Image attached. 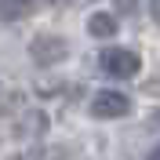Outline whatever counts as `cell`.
Returning a JSON list of instances; mask_svg holds the SVG:
<instances>
[{"instance_id":"cell-6","label":"cell","mask_w":160,"mask_h":160,"mask_svg":"<svg viewBox=\"0 0 160 160\" xmlns=\"http://www.w3.org/2000/svg\"><path fill=\"white\" fill-rule=\"evenodd\" d=\"M11 160H48V153H44V146H33V149L18 153V157H11Z\"/></svg>"},{"instance_id":"cell-8","label":"cell","mask_w":160,"mask_h":160,"mask_svg":"<svg viewBox=\"0 0 160 160\" xmlns=\"http://www.w3.org/2000/svg\"><path fill=\"white\" fill-rule=\"evenodd\" d=\"M149 15H153V22L160 26V0H149Z\"/></svg>"},{"instance_id":"cell-3","label":"cell","mask_w":160,"mask_h":160,"mask_svg":"<svg viewBox=\"0 0 160 160\" xmlns=\"http://www.w3.org/2000/svg\"><path fill=\"white\" fill-rule=\"evenodd\" d=\"M128 109H131V102H128V95L124 91H98L95 98H91V113L98 120H120V117H128Z\"/></svg>"},{"instance_id":"cell-2","label":"cell","mask_w":160,"mask_h":160,"mask_svg":"<svg viewBox=\"0 0 160 160\" xmlns=\"http://www.w3.org/2000/svg\"><path fill=\"white\" fill-rule=\"evenodd\" d=\"M66 55H69V44L62 37H55V33H40L29 44V58L37 62V66H55V62H62Z\"/></svg>"},{"instance_id":"cell-1","label":"cell","mask_w":160,"mask_h":160,"mask_svg":"<svg viewBox=\"0 0 160 160\" xmlns=\"http://www.w3.org/2000/svg\"><path fill=\"white\" fill-rule=\"evenodd\" d=\"M98 66L109 73V77L128 80V77H135V73L142 69V58L135 55V51H128V48H109V51L98 55Z\"/></svg>"},{"instance_id":"cell-5","label":"cell","mask_w":160,"mask_h":160,"mask_svg":"<svg viewBox=\"0 0 160 160\" xmlns=\"http://www.w3.org/2000/svg\"><path fill=\"white\" fill-rule=\"evenodd\" d=\"M88 33H91V37L109 40L113 33H117V18H113V15H106V11H95V15L88 18Z\"/></svg>"},{"instance_id":"cell-4","label":"cell","mask_w":160,"mask_h":160,"mask_svg":"<svg viewBox=\"0 0 160 160\" xmlns=\"http://www.w3.org/2000/svg\"><path fill=\"white\" fill-rule=\"evenodd\" d=\"M33 11H37V0H0V18H4V22L29 18Z\"/></svg>"},{"instance_id":"cell-7","label":"cell","mask_w":160,"mask_h":160,"mask_svg":"<svg viewBox=\"0 0 160 160\" xmlns=\"http://www.w3.org/2000/svg\"><path fill=\"white\" fill-rule=\"evenodd\" d=\"M135 8H138L135 0H117V11H124V15H135Z\"/></svg>"},{"instance_id":"cell-9","label":"cell","mask_w":160,"mask_h":160,"mask_svg":"<svg viewBox=\"0 0 160 160\" xmlns=\"http://www.w3.org/2000/svg\"><path fill=\"white\" fill-rule=\"evenodd\" d=\"M146 160H160V146H157V149H153V153H149Z\"/></svg>"}]
</instances>
